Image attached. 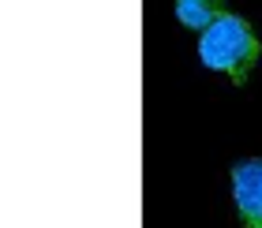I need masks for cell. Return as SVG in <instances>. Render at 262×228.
Here are the masks:
<instances>
[{
  "instance_id": "1",
  "label": "cell",
  "mask_w": 262,
  "mask_h": 228,
  "mask_svg": "<svg viewBox=\"0 0 262 228\" xmlns=\"http://www.w3.org/2000/svg\"><path fill=\"white\" fill-rule=\"evenodd\" d=\"M199 60L210 71H221L236 86H244L258 60V38L247 27V19L232 15V11H221L199 38Z\"/></svg>"
},
{
  "instance_id": "2",
  "label": "cell",
  "mask_w": 262,
  "mask_h": 228,
  "mask_svg": "<svg viewBox=\"0 0 262 228\" xmlns=\"http://www.w3.org/2000/svg\"><path fill=\"white\" fill-rule=\"evenodd\" d=\"M232 202L244 228H262V157L232 165Z\"/></svg>"
},
{
  "instance_id": "3",
  "label": "cell",
  "mask_w": 262,
  "mask_h": 228,
  "mask_svg": "<svg viewBox=\"0 0 262 228\" xmlns=\"http://www.w3.org/2000/svg\"><path fill=\"white\" fill-rule=\"evenodd\" d=\"M176 15H180L184 27L206 30L210 22L221 15V8H217V4H195V0H176Z\"/></svg>"
},
{
  "instance_id": "4",
  "label": "cell",
  "mask_w": 262,
  "mask_h": 228,
  "mask_svg": "<svg viewBox=\"0 0 262 228\" xmlns=\"http://www.w3.org/2000/svg\"><path fill=\"white\" fill-rule=\"evenodd\" d=\"M195 4H221V0H195Z\"/></svg>"
}]
</instances>
